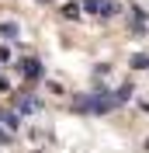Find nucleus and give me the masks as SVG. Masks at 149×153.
Masks as SVG:
<instances>
[{
    "mask_svg": "<svg viewBox=\"0 0 149 153\" xmlns=\"http://www.w3.org/2000/svg\"><path fill=\"white\" fill-rule=\"evenodd\" d=\"M14 70H18L21 80H28V84L45 80V70H42V59H38V56H21L18 63H14Z\"/></svg>",
    "mask_w": 149,
    "mask_h": 153,
    "instance_id": "1",
    "label": "nucleus"
},
{
    "mask_svg": "<svg viewBox=\"0 0 149 153\" xmlns=\"http://www.w3.org/2000/svg\"><path fill=\"white\" fill-rule=\"evenodd\" d=\"M10 108H14V111H21V115H35L38 108H42V97H35L31 91H14Z\"/></svg>",
    "mask_w": 149,
    "mask_h": 153,
    "instance_id": "2",
    "label": "nucleus"
},
{
    "mask_svg": "<svg viewBox=\"0 0 149 153\" xmlns=\"http://www.w3.org/2000/svg\"><path fill=\"white\" fill-rule=\"evenodd\" d=\"M118 108V101H114V94L104 87V91H94L90 94V111L94 115H104V111H114Z\"/></svg>",
    "mask_w": 149,
    "mask_h": 153,
    "instance_id": "3",
    "label": "nucleus"
},
{
    "mask_svg": "<svg viewBox=\"0 0 149 153\" xmlns=\"http://www.w3.org/2000/svg\"><path fill=\"white\" fill-rule=\"evenodd\" d=\"M128 28H132V35H135V38L149 31V18H146V10H142V7H135V4L128 7Z\"/></svg>",
    "mask_w": 149,
    "mask_h": 153,
    "instance_id": "4",
    "label": "nucleus"
},
{
    "mask_svg": "<svg viewBox=\"0 0 149 153\" xmlns=\"http://www.w3.org/2000/svg\"><path fill=\"white\" fill-rule=\"evenodd\" d=\"M0 125L7 129V132H21V125H24V115L14 111V108H0Z\"/></svg>",
    "mask_w": 149,
    "mask_h": 153,
    "instance_id": "5",
    "label": "nucleus"
},
{
    "mask_svg": "<svg viewBox=\"0 0 149 153\" xmlns=\"http://www.w3.org/2000/svg\"><path fill=\"white\" fill-rule=\"evenodd\" d=\"M59 14H63L66 21H80L83 18V4H80V0H66L63 7H59Z\"/></svg>",
    "mask_w": 149,
    "mask_h": 153,
    "instance_id": "6",
    "label": "nucleus"
},
{
    "mask_svg": "<svg viewBox=\"0 0 149 153\" xmlns=\"http://www.w3.org/2000/svg\"><path fill=\"white\" fill-rule=\"evenodd\" d=\"M135 97H139L135 84H121L118 91H114V101H118V105H128V101H135Z\"/></svg>",
    "mask_w": 149,
    "mask_h": 153,
    "instance_id": "7",
    "label": "nucleus"
},
{
    "mask_svg": "<svg viewBox=\"0 0 149 153\" xmlns=\"http://www.w3.org/2000/svg\"><path fill=\"white\" fill-rule=\"evenodd\" d=\"M0 38H4V42H18V38H21V25H14V21H0Z\"/></svg>",
    "mask_w": 149,
    "mask_h": 153,
    "instance_id": "8",
    "label": "nucleus"
},
{
    "mask_svg": "<svg viewBox=\"0 0 149 153\" xmlns=\"http://www.w3.org/2000/svg\"><path fill=\"white\" fill-rule=\"evenodd\" d=\"M80 4H83V14H94V18L104 14V0H80Z\"/></svg>",
    "mask_w": 149,
    "mask_h": 153,
    "instance_id": "9",
    "label": "nucleus"
},
{
    "mask_svg": "<svg viewBox=\"0 0 149 153\" xmlns=\"http://www.w3.org/2000/svg\"><path fill=\"white\" fill-rule=\"evenodd\" d=\"M128 66H132V70H149V52H132Z\"/></svg>",
    "mask_w": 149,
    "mask_h": 153,
    "instance_id": "10",
    "label": "nucleus"
},
{
    "mask_svg": "<svg viewBox=\"0 0 149 153\" xmlns=\"http://www.w3.org/2000/svg\"><path fill=\"white\" fill-rule=\"evenodd\" d=\"M94 80H104V84H108V80H111V63H101V66L94 70Z\"/></svg>",
    "mask_w": 149,
    "mask_h": 153,
    "instance_id": "11",
    "label": "nucleus"
},
{
    "mask_svg": "<svg viewBox=\"0 0 149 153\" xmlns=\"http://www.w3.org/2000/svg\"><path fill=\"white\" fill-rule=\"evenodd\" d=\"M45 91H49L52 97H63V94H66V87L59 84V80H45Z\"/></svg>",
    "mask_w": 149,
    "mask_h": 153,
    "instance_id": "12",
    "label": "nucleus"
},
{
    "mask_svg": "<svg viewBox=\"0 0 149 153\" xmlns=\"http://www.w3.org/2000/svg\"><path fill=\"white\" fill-rule=\"evenodd\" d=\"M10 59H14V49H10V45H0V63H10Z\"/></svg>",
    "mask_w": 149,
    "mask_h": 153,
    "instance_id": "13",
    "label": "nucleus"
},
{
    "mask_svg": "<svg viewBox=\"0 0 149 153\" xmlns=\"http://www.w3.org/2000/svg\"><path fill=\"white\" fill-rule=\"evenodd\" d=\"M0 143H4V146H10V143H14V132H7L4 125H0Z\"/></svg>",
    "mask_w": 149,
    "mask_h": 153,
    "instance_id": "14",
    "label": "nucleus"
},
{
    "mask_svg": "<svg viewBox=\"0 0 149 153\" xmlns=\"http://www.w3.org/2000/svg\"><path fill=\"white\" fill-rule=\"evenodd\" d=\"M0 91H4V94L10 91V80H7V76H0Z\"/></svg>",
    "mask_w": 149,
    "mask_h": 153,
    "instance_id": "15",
    "label": "nucleus"
},
{
    "mask_svg": "<svg viewBox=\"0 0 149 153\" xmlns=\"http://www.w3.org/2000/svg\"><path fill=\"white\" fill-rule=\"evenodd\" d=\"M35 4H52V0H35Z\"/></svg>",
    "mask_w": 149,
    "mask_h": 153,
    "instance_id": "16",
    "label": "nucleus"
}]
</instances>
